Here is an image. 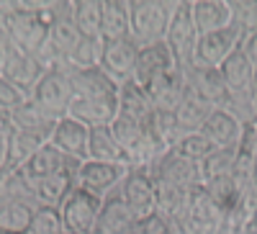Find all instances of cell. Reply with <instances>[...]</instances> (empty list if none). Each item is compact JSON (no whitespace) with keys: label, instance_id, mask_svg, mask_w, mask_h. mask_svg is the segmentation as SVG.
<instances>
[{"label":"cell","instance_id":"6da1fadb","mask_svg":"<svg viewBox=\"0 0 257 234\" xmlns=\"http://www.w3.org/2000/svg\"><path fill=\"white\" fill-rule=\"evenodd\" d=\"M70 75V113L85 126H111L118 116V82H113L100 67L67 70Z\"/></svg>","mask_w":257,"mask_h":234},{"label":"cell","instance_id":"7a4b0ae2","mask_svg":"<svg viewBox=\"0 0 257 234\" xmlns=\"http://www.w3.org/2000/svg\"><path fill=\"white\" fill-rule=\"evenodd\" d=\"M59 3H0V24L8 31L13 47L41 57L49 44V29L57 21Z\"/></svg>","mask_w":257,"mask_h":234},{"label":"cell","instance_id":"3957f363","mask_svg":"<svg viewBox=\"0 0 257 234\" xmlns=\"http://www.w3.org/2000/svg\"><path fill=\"white\" fill-rule=\"evenodd\" d=\"M173 11L175 0H128V39L137 47L165 41Z\"/></svg>","mask_w":257,"mask_h":234},{"label":"cell","instance_id":"277c9868","mask_svg":"<svg viewBox=\"0 0 257 234\" xmlns=\"http://www.w3.org/2000/svg\"><path fill=\"white\" fill-rule=\"evenodd\" d=\"M118 193L137 221L157 214V180L152 173V165L128 167L123 183L118 185Z\"/></svg>","mask_w":257,"mask_h":234},{"label":"cell","instance_id":"5b68a950","mask_svg":"<svg viewBox=\"0 0 257 234\" xmlns=\"http://www.w3.org/2000/svg\"><path fill=\"white\" fill-rule=\"evenodd\" d=\"M198 39H201V34H198L196 24H193L190 0H175V11H173V18H170L165 44L173 52L175 62L183 70H188L193 65V54H196Z\"/></svg>","mask_w":257,"mask_h":234},{"label":"cell","instance_id":"8992f818","mask_svg":"<svg viewBox=\"0 0 257 234\" xmlns=\"http://www.w3.org/2000/svg\"><path fill=\"white\" fill-rule=\"evenodd\" d=\"M31 100L41 108V113L49 116L52 121H59L70 113V100H72V88H70V75L64 67H49L47 75L39 80V85L31 93Z\"/></svg>","mask_w":257,"mask_h":234},{"label":"cell","instance_id":"52a82bcc","mask_svg":"<svg viewBox=\"0 0 257 234\" xmlns=\"http://www.w3.org/2000/svg\"><path fill=\"white\" fill-rule=\"evenodd\" d=\"M82 34L77 31L75 21H72V0L59 3L57 21L49 29V44L41 54V59L47 62V67H64V59L72 54V49L80 44Z\"/></svg>","mask_w":257,"mask_h":234},{"label":"cell","instance_id":"ba28073f","mask_svg":"<svg viewBox=\"0 0 257 234\" xmlns=\"http://www.w3.org/2000/svg\"><path fill=\"white\" fill-rule=\"evenodd\" d=\"M100 208H103V198L90 193L85 188H72V193L64 198L59 214L64 221V229L75 231V234H90L98 224L100 216Z\"/></svg>","mask_w":257,"mask_h":234},{"label":"cell","instance_id":"9c48e42d","mask_svg":"<svg viewBox=\"0 0 257 234\" xmlns=\"http://www.w3.org/2000/svg\"><path fill=\"white\" fill-rule=\"evenodd\" d=\"M242 36L244 34L234 24L229 29H221V31L201 36L198 44H196V54H193V65L190 67H213V70H219L224 62L239 49Z\"/></svg>","mask_w":257,"mask_h":234},{"label":"cell","instance_id":"30bf717a","mask_svg":"<svg viewBox=\"0 0 257 234\" xmlns=\"http://www.w3.org/2000/svg\"><path fill=\"white\" fill-rule=\"evenodd\" d=\"M128 173V165H116V162H93V160H85L80 165V173H77V185L90 190V193L105 198L108 193L118 190V185L123 183Z\"/></svg>","mask_w":257,"mask_h":234},{"label":"cell","instance_id":"8fae6325","mask_svg":"<svg viewBox=\"0 0 257 234\" xmlns=\"http://www.w3.org/2000/svg\"><path fill=\"white\" fill-rule=\"evenodd\" d=\"M137 54H139V47L128 36L126 39H116V41H103L100 70L108 75L113 82L123 85L128 80H134Z\"/></svg>","mask_w":257,"mask_h":234},{"label":"cell","instance_id":"7c38bea8","mask_svg":"<svg viewBox=\"0 0 257 234\" xmlns=\"http://www.w3.org/2000/svg\"><path fill=\"white\" fill-rule=\"evenodd\" d=\"M47 70H49V67H47V62L41 59V57H34V54H26V52L13 49L0 75H3L11 85H16V88L24 93V95L31 98L34 88L39 85V80L47 75Z\"/></svg>","mask_w":257,"mask_h":234},{"label":"cell","instance_id":"4fadbf2b","mask_svg":"<svg viewBox=\"0 0 257 234\" xmlns=\"http://www.w3.org/2000/svg\"><path fill=\"white\" fill-rule=\"evenodd\" d=\"M152 173L157 180L167 183V185H175L180 190H193V188H198L203 185L201 180V167L198 165H193L190 160L180 157L175 150H170L165 152L155 165H152Z\"/></svg>","mask_w":257,"mask_h":234},{"label":"cell","instance_id":"5bb4252c","mask_svg":"<svg viewBox=\"0 0 257 234\" xmlns=\"http://www.w3.org/2000/svg\"><path fill=\"white\" fill-rule=\"evenodd\" d=\"M80 165L77 160H70V165L62 170V173L44 178V180H36L31 183L34 190V201L36 206H52V208H62L64 198L72 193V188H77V173H80Z\"/></svg>","mask_w":257,"mask_h":234},{"label":"cell","instance_id":"9a60e30c","mask_svg":"<svg viewBox=\"0 0 257 234\" xmlns=\"http://www.w3.org/2000/svg\"><path fill=\"white\" fill-rule=\"evenodd\" d=\"M144 90L149 93V98H152V103H155L157 111L175 113L178 105H180V100H183V95H185V90H188L185 70H183L180 65H175L173 70H167V72H162L160 77H155Z\"/></svg>","mask_w":257,"mask_h":234},{"label":"cell","instance_id":"2e32d148","mask_svg":"<svg viewBox=\"0 0 257 234\" xmlns=\"http://www.w3.org/2000/svg\"><path fill=\"white\" fill-rule=\"evenodd\" d=\"M88 139H90V126H85L82 121H77L72 116H64L54 124L52 144L64 157L85 162L88 160Z\"/></svg>","mask_w":257,"mask_h":234},{"label":"cell","instance_id":"e0dca14e","mask_svg":"<svg viewBox=\"0 0 257 234\" xmlns=\"http://www.w3.org/2000/svg\"><path fill=\"white\" fill-rule=\"evenodd\" d=\"M155 113H157L155 103L139 82L128 80V82L118 85V116H123L128 121H137L142 126H149Z\"/></svg>","mask_w":257,"mask_h":234},{"label":"cell","instance_id":"ac0fdd59","mask_svg":"<svg viewBox=\"0 0 257 234\" xmlns=\"http://www.w3.org/2000/svg\"><path fill=\"white\" fill-rule=\"evenodd\" d=\"M229 95H257V70L249 65V59L237 49L224 65L219 67Z\"/></svg>","mask_w":257,"mask_h":234},{"label":"cell","instance_id":"d6986e66","mask_svg":"<svg viewBox=\"0 0 257 234\" xmlns=\"http://www.w3.org/2000/svg\"><path fill=\"white\" fill-rule=\"evenodd\" d=\"M178 65L173 52L167 49L165 41L160 44H149V47H139L137 54V67H134V82H139L142 88H147L155 77H160L162 72L173 70Z\"/></svg>","mask_w":257,"mask_h":234},{"label":"cell","instance_id":"ffe728a7","mask_svg":"<svg viewBox=\"0 0 257 234\" xmlns=\"http://www.w3.org/2000/svg\"><path fill=\"white\" fill-rule=\"evenodd\" d=\"M137 226L134 214L128 211L126 201L121 198L118 190L108 193L103 198V208H100V216L95 224V234H132Z\"/></svg>","mask_w":257,"mask_h":234},{"label":"cell","instance_id":"44dd1931","mask_svg":"<svg viewBox=\"0 0 257 234\" xmlns=\"http://www.w3.org/2000/svg\"><path fill=\"white\" fill-rule=\"evenodd\" d=\"M201 134L208 137V142L216 150H237V144L244 134V124H239L231 113H226L221 108H213V113L203 124Z\"/></svg>","mask_w":257,"mask_h":234},{"label":"cell","instance_id":"7402d4cb","mask_svg":"<svg viewBox=\"0 0 257 234\" xmlns=\"http://www.w3.org/2000/svg\"><path fill=\"white\" fill-rule=\"evenodd\" d=\"M193 24L198 34H213L231 26V3L229 0H190Z\"/></svg>","mask_w":257,"mask_h":234},{"label":"cell","instance_id":"603a6c76","mask_svg":"<svg viewBox=\"0 0 257 234\" xmlns=\"http://www.w3.org/2000/svg\"><path fill=\"white\" fill-rule=\"evenodd\" d=\"M52 132L54 129H16L11 137V144H8L6 162L16 165V167H24L41 147H47L52 142Z\"/></svg>","mask_w":257,"mask_h":234},{"label":"cell","instance_id":"cb8c5ba5","mask_svg":"<svg viewBox=\"0 0 257 234\" xmlns=\"http://www.w3.org/2000/svg\"><path fill=\"white\" fill-rule=\"evenodd\" d=\"M185 77H188V88L196 90L203 100H208L213 108H219L229 95L221 72L213 70V67H188Z\"/></svg>","mask_w":257,"mask_h":234},{"label":"cell","instance_id":"d4e9b609","mask_svg":"<svg viewBox=\"0 0 257 234\" xmlns=\"http://www.w3.org/2000/svg\"><path fill=\"white\" fill-rule=\"evenodd\" d=\"M211 113H213V105L208 100H203L196 90L188 88L183 100H180V105H178V111H175V119H178L180 129L185 134H196V132L203 129V124H206V119Z\"/></svg>","mask_w":257,"mask_h":234},{"label":"cell","instance_id":"484cf974","mask_svg":"<svg viewBox=\"0 0 257 234\" xmlns=\"http://www.w3.org/2000/svg\"><path fill=\"white\" fill-rule=\"evenodd\" d=\"M67 165H70V157H64L57 147L49 142L47 147H41V150L21 170H24V175L29 178V183H36V180H44V178H52V175L62 173Z\"/></svg>","mask_w":257,"mask_h":234},{"label":"cell","instance_id":"4316f807","mask_svg":"<svg viewBox=\"0 0 257 234\" xmlns=\"http://www.w3.org/2000/svg\"><path fill=\"white\" fill-rule=\"evenodd\" d=\"M88 160L93 162H116V165H128L126 155L111 132V126H93L90 139H88ZM132 167V165H128Z\"/></svg>","mask_w":257,"mask_h":234},{"label":"cell","instance_id":"83f0119b","mask_svg":"<svg viewBox=\"0 0 257 234\" xmlns=\"http://www.w3.org/2000/svg\"><path fill=\"white\" fill-rule=\"evenodd\" d=\"M128 36V0H103L100 6V39L116 41Z\"/></svg>","mask_w":257,"mask_h":234},{"label":"cell","instance_id":"f1b7e54d","mask_svg":"<svg viewBox=\"0 0 257 234\" xmlns=\"http://www.w3.org/2000/svg\"><path fill=\"white\" fill-rule=\"evenodd\" d=\"M11 201H34V190L29 178L24 175V170L3 162L0 165V206Z\"/></svg>","mask_w":257,"mask_h":234},{"label":"cell","instance_id":"f546056e","mask_svg":"<svg viewBox=\"0 0 257 234\" xmlns=\"http://www.w3.org/2000/svg\"><path fill=\"white\" fill-rule=\"evenodd\" d=\"M34 201H11L0 206V234H29L34 221Z\"/></svg>","mask_w":257,"mask_h":234},{"label":"cell","instance_id":"4dcf8cb0","mask_svg":"<svg viewBox=\"0 0 257 234\" xmlns=\"http://www.w3.org/2000/svg\"><path fill=\"white\" fill-rule=\"evenodd\" d=\"M100 6L103 0H72V21L82 36L100 39Z\"/></svg>","mask_w":257,"mask_h":234},{"label":"cell","instance_id":"1f68e13d","mask_svg":"<svg viewBox=\"0 0 257 234\" xmlns=\"http://www.w3.org/2000/svg\"><path fill=\"white\" fill-rule=\"evenodd\" d=\"M100 57H103V39L82 36L72 54L64 59V70H95L100 67Z\"/></svg>","mask_w":257,"mask_h":234},{"label":"cell","instance_id":"d6a6232c","mask_svg":"<svg viewBox=\"0 0 257 234\" xmlns=\"http://www.w3.org/2000/svg\"><path fill=\"white\" fill-rule=\"evenodd\" d=\"M149 129H152V134L157 137V142L162 144L165 152L175 150L178 142L185 137V132L180 129L175 113H170V111H157L155 119H152V124H149Z\"/></svg>","mask_w":257,"mask_h":234},{"label":"cell","instance_id":"836d02e7","mask_svg":"<svg viewBox=\"0 0 257 234\" xmlns=\"http://www.w3.org/2000/svg\"><path fill=\"white\" fill-rule=\"evenodd\" d=\"M11 116V124H13V129H54V124L49 116L41 113V108L29 98L24 105H18L16 111L8 113Z\"/></svg>","mask_w":257,"mask_h":234},{"label":"cell","instance_id":"e575fe53","mask_svg":"<svg viewBox=\"0 0 257 234\" xmlns=\"http://www.w3.org/2000/svg\"><path fill=\"white\" fill-rule=\"evenodd\" d=\"M175 152H178L180 157L190 160L193 165H201L203 160H208L213 152H216V147L208 142V137H203L201 132H196V134H185V137L178 142Z\"/></svg>","mask_w":257,"mask_h":234},{"label":"cell","instance_id":"d590c367","mask_svg":"<svg viewBox=\"0 0 257 234\" xmlns=\"http://www.w3.org/2000/svg\"><path fill=\"white\" fill-rule=\"evenodd\" d=\"M198 167H201L203 185L211 183V180H216V178L231 175L234 173V150H216L208 160H203Z\"/></svg>","mask_w":257,"mask_h":234},{"label":"cell","instance_id":"8d00e7d4","mask_svg":"<svg viewBox=\"0 0 257 234\" xmlns=\"http://www.w3.org/2000/svg\"><path fill=\"white\" fill-rule=\"evenodd\" d=\"M62 231H64V221H62L59 208L36 206L34 221H31V231H29V234H62Z\"/></svg>","mask_w":257,"mask_h":234},{"label":"cell","instance_id":"74e56055","mask_svg":"<svg viewBox=\"0 0 257 234\" xmlns=\"http://www.w3.org/2000/svg\"><path fill=\"white\" fill-rule=\"evenodd\" d=\"M231 3V24L242 34L257 31V0H229Z\"/></svg>","mask_w":257,"mask_h":234},{"label":"cell","instance_id":"f35d334b","mask_svg":"<svg viewBox=\"0 0 257 234\" xmlns=\"http://www.w3.org/2000/svg\"><path fill=\"white\" fill-rule=\"evenodd\" d=\"M26 100H29V95H24L16 85H11L3 75H0V111L11 113V111L18 108V105H24Z\"/></svg>","mask_w":257,"mask_h":234},{"label":"cell","instance_id":"ab89813d","mask_svg":"<svg viewBox=\"0 0 257 234\" xmlns=\"http://www.w3.org/2000/svg\"><path fill=\"white\" fill-rule=\"evenodd\" d=\"M167 231H170V224L160 214H152V216L137 221V226H134L132 234H167Z\"/></svg>","mask_w":257,"mask_h":234},{"label":"cell","instance_id":"60d3db41","mask_svg":"<svg viewBox=\"0 0 257 234\" xmlns=\"http://www.w3.org/2000/svg\"><path fill=\"white\" fill-rule=\"evenodd\" d=\"M239 52L249 59V65L257 70V31H252V34H244V36H242Z\"/></svg>","mask_w":257,"mask_h":234},{"label":"cell","instance_id":"b9f144b4","mask_svg":"<svg viewBox=\"0 0 257 234\" xmlns=\"http://www.w3.org/2000/svg\"><path fill=\"white\" fill-rule=\"evenodd\" d=\"M13 49H16V47H13L8 31L3 29V24H0V72H3V67H6V62H8V57H11Z\"/></svg>","mask_w":257,"mask_h":234},{"label":"cell","instance_id":"7bdbcfd3","mask_svg":"<svg viewBox=\"0 0 257 234\" xmlns=\"http://www.w3.org/2000/svg\"><path fill=\"white\" fill-rule=\"evenodd\" d=\"M239 234H257V216L244 219L242 226H239Z\"/></svg>","mask_w":257,"mask_h":234},{"label":"cell","instance_id":"ee69618b","mask_svg":"<svg viewBox=\"0 0 257 234\" xmlns=\"http://www.w3.org/2000/svg\"><path fill=\"white\" fill-rule=\"evenodd\" d=\"M254 121H257V95H254Z\"/></svg>","mask_w":257,"mask_h":234},{"label":"cell","instance_id":"f6af8a7d","mask_svg":"<svg viewBox=\"0 0 257 234\" xmlns=\"http://www.w3.org/2000/svg\"><path fill=\"white\" fill-rule=\"evenodd\" d=\"M62 234H75V231H67V229H64V231H62Z\"/></svg>","mask_w":257,"mask_h":234},{"label":"cell","instance_id":"bcb514c9","mask_svg":"<svg viewBox=\"0 0 257 234\" xmlns=\"http://www.w3.org/2000/svg\"><path fill=\"white\" fill-rule=\"evenodd\" d=\"M254 216H257V214H254Z\"/></svg>","mask_w":257,"mask_h":234}]
</instances>
